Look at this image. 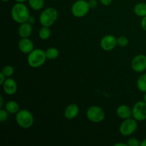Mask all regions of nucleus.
<instances>
[{"label": "nucleus", "instance_id": "nucleus-15", "mask_svg": "<svg viewBox=\"0 0 146 146\" xmlns=\"http://www.w3.org/2000/svg\"><path fill=\"white\" fill-rule=\"evenodd\" d=\"M116 113L121 119H128L132 117V109L127 105H121L117 108Z\"/></svg>", "mask_w": 146, "mask_h": 146}, {"label": "nucleus", "instance_id": "nucleus-33", "mask_svg": "<svg viewBox=\"0 0 146 146\" xmlns=\"http://www.w3.org/2000/svg\"><path fill=\"white\" fill-rule=\"evenodd\" d=\"M141 146H146V138L141 143Z\"/></svg>", "mask_w": 146, "mask_h": 146}, {"label": "nucleus", "instance_id": "nucleus-7", "mask_svg": "<svg viewBox=\"0 0 146 146\" xmlns=\"http://www.w3.org/2000/svg\"><path fill=\"white\" fill-rule=\"evenodd\" d=\"M138 128V123L133 118L124 120L120 125L119 131L123 136H129L132 135Z\"/></svg>", "mask_w": 146, "mask_h": 146}, {"label": "nucleus", "instance_id": "nucleus-29", "mask_svg": "<svg viewBox=\"0 0 146 146\" xmlns=\"http://www.w3.org/2000/svg\"><path fill=\"white\" fill-rule=\"evenodd\" d=\"M100 2L104 6H109L112 3L113 0H99Z\"/></svg>", "mask_w": 146, "mask_h": 146}, {"label": "nucleus", "instance_id": "nucleus-35", "mask_svg": "<svg viewBox=\"0 0 146 146\" xmlns=\"http://www.w3.org/2000/svg\"><path fill=\"white\" fill-rule=\"evenodd\" d=\"M143 101L146 103V93H145V95H144L143 96Z\"/></svg>", "mask_w": 146, "mask_h": 146}, {"label": "nucleus", "instance_id": "nucleus-6", "mask_svg": "<svg viewBox=\"0 0 146 146\" xmlns=\"http://www.w3.org/2000/svg\"><path fill=\"white\" fill-rule=\"evenodd\" d=\"M105 112L104 110L99 106H93L89 107L86 111L87 118L91 122L98 123L102 122L105 118Z\"/></svg>", "mask_w": 146, "mask_h": 146}, {"label": "nucleus", "instance_id": "nucleus-3", "mask_svg": "<svg viewBox=\"0 0 146 146\" xmlns=\"http://www.w3.org/2000/svg\"><path fill=\"white\" fill-rule=\"evenodd\" d=\"M58 13L54 7H48L41 13L39 16V22L44 27H50L56 21Z\"/></svg>", "mask_w": 146, "mask_h": 146}, {"label": "nucleus", "instance_id": "nucleus-24", "mask_svg": "<svg viewBox=\"0 0 146 146\" xmlns=\"http://www.w3.org/2000/svg\"><path fill=\"white\" fill-rule=\"evenodd\" d=\"M9 113L7 112V110L4 108H1L0 109V121L1 122H4V121H7L9 118Z\"/></svg>", "mask_w": 146, "mask_h": 146}, {"label": "nucleus", "instance_id": "nucleus-19", "mask_svg": "<svg viewBox=\"0 0 146 146\" xmlns=\"http://www.w3.org/2000/svg\"><path fill=\"white\" fill-rule=\"evenodd\" d=\"M51 35V31L49 27H44L42 26L41 29L38 31V36L42 40H47L50 38Z\"/></svg>", "mask_w": 146, "mask_h": 146}, {"label": "nucleus", "instance_id": "nucleus-8", "mask_svg": "<svg viewBox=\"0 0 146 146\" xmlns=\"http://www.w3.org/2000/svg\"><path fill=\"white\" fill-rule=\"evenodd\" d=\"M132 117L137 121H143L146 119V103L138 101L132 108Z\"/></svg>", "mask_w": 146, "mask_h": 146}, {"label": "nucleus", "instance_id": "nucleus-34", "mask_svg": "<svg viewBox=\"0 0 146 146\" xmlns=\"http://www.w3.org/2000/svg\"><path fill=\"white\" fill-rule=\"evenodd\" d=\"M14 1H16V2H20V3H24L25 2V1H28V0H14Z\"/></svg>", "mask_w": 146, "mask_h": 146}, {"label": "nucleus", "instance_id": "nucleus-30", "mask_svg": "<svg viewBox=\"0 0 146 146\" xmlns=\"http://www.w3.org/2000/svg\"><path fill=\"white\" fill-rule=\"evenodd\" d=\"M35 21H36L35 18H34V17H30L29 19V20H28V22L30 23L31 24H34V23H35Z\"/></svg>", "mask_w": 146, "mask_h": 146}, {"label": "nucleus", "instance_id": "nucleus-21", "mask_svg": "<svg viewBox=\"0 0 146 146\" xmlns=\"http://www.w3.org/2000/svg\"><path fill=\"white\" fill-rule=\"evenodd\" d=\"M137 87L141 92L146 93V74H143L137 81Z\"/></svg>", "mask_w": 146, "mask_h": 146}, {"label": "nucleus", "instance_id": "nucleus-4", "mask_svg": "<svg viewBox=\"0 0 146 146\" xmlns=\"http://www.w3.org/2000/svg\"><path fill=\"white\" fill-rule=\"evenodd\" d=\"M16 121L21 128L28 129L34 124V118L32 113L29 110L21 109L16 114Z\"/></svg>", "mask_w": 146, "mask_h": 146}, {"label": "nucleus", "instance_id": "nucleus-12", "mask_svg": "<svg viewBox=\"0 0 146 146\" xmlns=\"http://www.w3.org/2000/svg\"><path fill=\"white\" fill-rule=\"evenodd\" d=\"M18 47L23 54H29L34 49V44L29 38H21L18 43Z\"/></svg>", "mask_w": 146, "mask_h": 146}, {"label": "nucleus", "instance_id": "nucleus-20", "mask_svg": "<svg viewBox=\"0 0 146 146\" xmlns=\"http://www.w3.org/2000/svg\"><path fill=\"white\" fill-rule=\"evenodd\" d=\"M29 4L32 9L40 11L44 6V0H28Z\"/></svg>", "mask_w": 146, "mask_h": 146}, {"label": "nucleus", "instance_id": "nucleus-10", "mask_svg": "<svg viewBox=\"0 0 146 146\" xmlns=\"http://www.w3.org/2000/svg\"><path fill=\"white\" fill-rule=\"evenodd\" d=\"M131 68L135 72L143 73L146 70V56L139 54L133 58Z\"/></svg>", "mask_w": 146, "mask_h": 146}, {"label": "nucleus", "instance_id": "nucleus-36", "mask_svg": "<svg viewBox=\"0 0 146 146\" xmlns=\"http://www.w3.org/2000/svg\"><path fill=\"white\" fill-rule=\"evenodd\" d=\"M2 1H4V2H7V1H9V0H1Z\"/></svg>", "mask_w": 146, "mask_h": 146}, {"label": "nucleus", "instance_id": "nucleus-14", "mask_svg": "<svg viewBox=\"0 0 146 146\" xmlns=\"http://www.w3.org/2000/svg\"><path fill=\"white\" fill-rule=\"evenodd\" d=\"M32 24L29 23L28 21L23 24H20L19 27V35L21 37V38H29L30 36L32 34Z\"/></svg>", "mask_w": 146, "mask_h": 146}, {"label": "nucleus", "instance_id": "nucleus-5", "mask_svg": "<svg viewBox=\"0 0 146 146\" xmlns=\"http://www.w3.org/2000/svg\"><path fill=\"white\" fill-rule=\"evenodd\" d=\"M91 9L86 0H77L71 7V13L76 18H82L87 15Z\"/></svg>", "mask_w": 146, "mask_h": 146}, {"label": "nucleus", "instance_id": "nucleus-26", "mask_svg": "<svg viewBox=\"0 0 146 146\" xmlns=\"http://www.w3.org/2000/svg\"><path fill=\"white\" fill-rule=\"evenodd\" d=\"M88 4H89L90 8L94 9L98 7V1L96 0H88Z\"/></svg>", "mask_w": 146, "mask_h": 146}, {"label": "nucleus", "instance_id": "nucleus-23", "mask_svg": "<svg viewBox=\"0 0 146 146\" xmlns=\"http://www.w3.org/2000/svg\"><path fill=\"white\" fill-rule=\"evenodd\" d=\"M129 44V40L125 36H121L117 38V44L121 47H125L128 45Z\"/></svg>", "mask_w": 146, "mask_h": 146}, {"label": "nucleus", "instance_id": "nucleus-27", "mask_svg": "<svg viewBox=\"0 0 146 146\" xmlns=\"http://www.w3.org/2000/svg\"><path fill=\"white\" fill-rule=\"evenodd\" d=\"M141 28L144 30V31H146V16L145 17H143L142 20H141Z\"/></svg>", "mask_w": 146, "mask_h": 146}, {"label": "nucleus", "instance_id": "nucleus-9", "mask_svg": "<svg viewBox=\"0 0 146 146\" xmlns=\"http://www.w3.org/2000/svg\"><path fill=\"white\" fill-rule=\"evenodd\" d=\"M101 48L105 51H111L115 48L117 44V38L111 34L104 36L100 41Z\"/></svg>", "mask_w": 146, "mask_h": 146}, {"label": "nucleus", "instance_id": "nucleus-25", "mask_svg": "<svg viewBox=\"0 0 146 146\" xmlns=\"http://www.w3.org/2000/svg\"><path fill=\"white\" fill-rule=\"evenodd\" d=\"M127 144H128V146H141L140 141L135 138H131L128 139Z\"/></svg>", "mask_w": 146, "mask_h": 146}, {"label": "nucleus", "instance_id": "nucleus-32", "mask_svg": "<svg viewBox=\"0 0 146 146\" xmlns=\"http://www.w3.org/2000/svg\"><path fill=\"white\" fill-rule=\"evenodd\" d=\"M115 146H128L127 143H118L114 144Z\"/></svg>", "mask_w": 146, "mask_h": 146}, {"label": "nucleus", "instance_id": "nucleus-13", "mask_svg": "<svg viewBox=\"0 0 146 146\" xmlns=\"http://www.w3.org/2000/svg\"><path fill=\"white\" fill-rule=\"evenodd\" d=\"M79 113V108L75 104H71L66 106L64 111V116L68 120H73L76 118Z\"/></svg>", "mask_w": 146, "mask_h": 146}, {"label": "nucleus", "instance_id": "nucleus-28", "mask_svg": "<svg viewBox=\"0 0 146 146\" xmlns=\"http://www.w3.org/2000/svg\"><path fill=\"white\" fill-rule=\"evenodd\" d=\"M6 79H7V77H6L5 76H4V74L1 71V72H0V85L2 86Z\"/></svg>", "mask_w": 146, "mask_h": 146}, {"label": "nucleus", "instance_id": "nucleus-16", "mask_svg": "<svg viewBox=\"0 0 146 146\" xmlns=\"http://www.w3.org/2000/svg\"><path fill=\"white\" fill-rule=\"evenodd\" d=\"M5 109L9 114H17L19 111V105L15 101H9L5 104Z\"/></svg>", "mask_w": 146, "mask_h": 146}, {"label": "nucleus", "instance_id": "nucleus-22", "mask_svg": "<svg viewBox=\"0 0 146 146\" xmlns=\"http://www.w3.org/2000/svg\"><path fill=\"white\" fill-rule=\"evenodd\" d=\"M1 72L4 74L7 78H9L14 75V68L11 65H5L1 69Z\"/></svg>", "mask_w": 146, "mask_h": 146}, {"label": "nucleus", "instance_id": "nucleus-11", "mask_svg": "<svg viewBox=\"0 0 146 146\" xmlns=\"http://www.w3.org/2000/svg\"><path fill=\"white\" fill-rule=\"evenodd\" d=\"M3 91L6 94L9 96H12L17 93L18 89V86L14 79L11 78H7L2 85Z\"/></svg>", "mask_w": 146, "mask_h": 146}, {"label": "nucleus", "instance_id": "nucleus-17", "mask_svg": "<svg viewBox=\"0 0 146 146\" xmlns=\"http://www.w3.org/2000/svg\"><path fill=\"white\" fill-rule=\"evenodd\" d=\"M135 15L140 17H144L146 16V3L140 2L135 5L133 9Z\"/></svg>", "mask_w": 146, "mask_h": 146}, {"label": "nucleus", "instance_id": "nucleus-18", "mask_svg": "<svg viewBox=\"0 0 146 146\" xmlns=\"http://www.w3.org/2000/svg\"><path fill=\"white\" fill-rule=\"evenodd\" d=\"M46 58L50 60L56 59L59 56V51L55 47H50L45 51Z\"/></svg>", "mask_w": 146, "mask_h": 146}, {"label": "nucleus", "instance_id": "nucleus-31", "mask_svg": "<svg viewBox=\"0 0 146 146\" xmlns=\"http://www.w3.org/2000/svg\"><path fill=\"white\" fill-rule=\"evenodd\" d=\"M4 98H3L2 96H0V108H2L3 106H4Z\"/></svg>", "mask_w": 146, "mask_h": 146}, {"label": "nucleus", "instance_id": "nucleus-1", "mask_svg": "<svg viewBox=\"0 0 146 146\" xmlns=\"http://www.w3.org/2000/svg\"><path fill=\"white\" fill-rule=\"evenodd\" d=\"M11 16L12 19L18 24L27 22L30 17L28 7L24 3L17 2L14 4L11 9Z\"/></svg>", "mask_w": 146, "mask_h": 146}, {"label": "nucleus", "instance_id": "nucleus-2", "mask_svg": "<svg viewBox=\"0 0 146 146\" xmlns=\"http://www.w3.org/2000/svg\"><path fill=\"white\" fill-rule=\"evenodd\" d=\"M47 59L46 52L41 48H34L27 57V62L31 68H39L42 66Z\"/></svg>", "mask_w": 146, "mask_h": 146}]
</instances>
